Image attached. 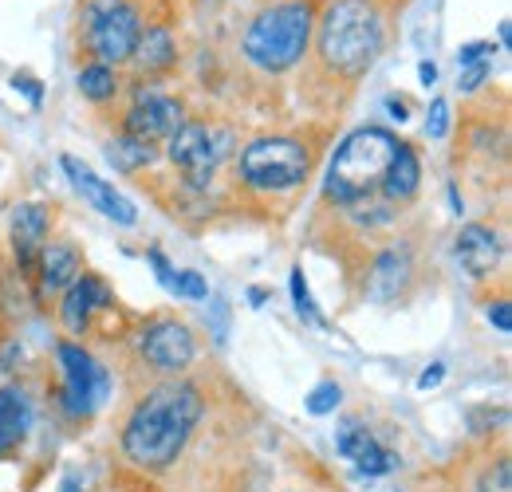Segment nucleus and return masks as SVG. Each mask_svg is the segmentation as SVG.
<instances>
[{"instance_id":"nucleus-1","label":"nucleus","mask_w":512,"mask_h":492,"mask_svg":"<svg viewBox=\"0 0 512 492\" xmlns=\"http://www.w3.org/2000/svg\"><path fill=\"white\" fill-rule=\"evenodd\" d=\"M205 414L201 390L193 382H162L130 410L123 426V453L146 473H166L186 453L193 430Z\"/></svg>"},{"instance_id":"nucleus-2","label":"nucleus","mask_w":512,"mask_h":492,"mask_svg":"<svg viewBox=\"0 0 512 492\" xmlns=\"http://www.w3.org/2000/svg\"><path fill=\"white\" fill-rule=\"evenodd\" d=\"M402 138L386 126H359L351 130L331 166H327V182H323V197L343 205V209H359V205H371L379 193H383V178L398 154Z\"/></svg>"},{"instance_id":"nucleus-3","label":"nucleus","mask_w":512,"mask_h":492,"mask_svg":"<svg viewBox=\"0 0 512 492\" xmlns=\"http://www.w3.org/2000/svg\"><path fill=\"white\" fill-rule=\"evenodd\" d=\"M386 28L375 0H331L316 20V48L327 71L359 79L383 52Z\"/></svg>"},{"instance_id":"nucleus-4","label":"nucleus","mask_w":512,"mask_h":492,"mask_svg":"<svg viewBox=\"0 0 512 492\" xmlns=\"http://www.w3.org/2000/svg\"><path fill=\"white\" fill-rule=\"evenodd\" d=\"M316 32V8L312 0H284L272 4L264 12H256L253 24L245 28V60L268 71V75H284L308 56Z\"/></svg>"},{"instance_id":"nucleus-5","label":"nucleus","mask_w":512,"mask_h":492,"mask_svg":"<svg viewBox=\"0 0 512 492\" xmlns=\"http://www.w3.org/2000/svg\"><path fill=\"white\" fill-rule=\"evenodd\" d=\"M312 170V154L304 142L296 138H284V134H272V138H256L241 150L237 158V174L249 189L260 193H284V189H296V185L308 178Z\"/></svg>"},{"instance_id":"nucleus-6","label":"nucleus","mask_w":512,"mask_h":492,"mask_svg":"<svg viewBox=\"0 0 512 492\" xmlns=\"http://www.w3.org/2000/svg\"><path fill=\"white\" fill-rule=\"evenodd\" d=\"M142 36V12L130 0H91L83 8V40L95 63L119 67L134 56V44Z\"/></svg>"},{"instance_id":"nucleus-7","label":"nucleus","mask_w":512,"mask_h":492,"mask_svg":"<svg viewBox=\"0 0 512 492\" xmlns=\"http://www.w3.org/2000/svg\"><path fill=\"white\" fill-rule=\"evenodd\" d=\"M60 359V406L71 418H91L95 410H103V402L111 398V370L103 367L83 343H60L56 347Z\"/></svg>"},{"instance_id":"nucleus-8","label":"nucleus","mask_w":512,"mask_h":492,"mask_svg":"<svg viewBox=\"0 0 512 492\" xmlns=\"http://www.w3.org/2000/svg\"><path fill=\"white\" fill-rule=\"evenodd\" d=\"M166 142H170V162L182 170V178L193 189H205L213 182L217 166L229 158V146H233V138L225 130H217L209 123H190V119L178 126Z\"/></svg>"},{"instance_id":"nucleus-9","label":"nucleus","mask_w":512,"mask_h":492,"mask_svg":"<svg viewBox=\"0 0 512 492\" xmlns=\"http://www.w3.org/2000/svg\"><path fill=\"white\" fill-rule=\"evenodd\" d=\"M138 355L146 367H154L158 374H182L197 355L193 331L178 319H154L142 335H138Z\"/></svg>"},{"instance_id":"nucleus-10","label":"nucleus","mask_w":512,"mask_h":492,"mask_svg":"<svg viewBox=\"0 0 512 492\" xmlns=\"http://www.w3.org/2000/svg\"><path fill=\"white\" fill-rule=\"evenodd\" d=\"M182 123H186V111H182V103H178L174 95L142 91V95L134 99V107L127 111V119H123V134L146 142V146H154V142L170 138Z\"/></svg>"},{"instance_id":"nucleus-11","label":"nucleus","mask_w":512,"mask_h":492,"mask_svg":"<svg viewBox=\"0 0 512 492\" xmlns=\"http://www.w3.org/2000/svg\"><path fill=\"white\" fill-rule=\"evenodd\" d=\"M60 166H64V174L71 178V185H75V193L79 197H87L107 221H115V225H138V209H134V201H130L127 193H119L111 182H103L91 166H83L79 158H71V154H64L60 158Z\"/></svg>"},{"instance_id":"nucleus-12","label":"nucleus","mask_w":512,"mask_h":492,"mask_svg":"<svg viewBox=\"0 0 512 492\" xmlns=\"http://www.w3.org/2000/svg\"><path fill=\"white\" fill-rule=\"evenodd\" d=\"M111 304H115V292L107 288V280L95 276V272H79V280L67 288L64 300H60V323L71 335H83L91 327V319L99 311H107Z\"/></svg>"},{"instance_id":"nucleus-13","label":"nucleus","mask_w":512,"mask_h":492,"mask_svg":"<svg viewBox=\"0 0 512 492\" xmlns=\"http://www.w3.org/2000/svg\"><path fill=\"white\" fill-rule=\"evenodd\" d=\"M335 453L347 457V461H351L359 473H367V477H386V473H394V465H398V457H394L363 422H347L343 430L335 433Z\"/></svg>"},{"instance_id":"nucleus-14","label":"nucleus","mask_w":512,"mask_h":492,"mask_svg":"<svg viewBox=\"0 0 512 492\" xmlns=\"http://www.w3.org/2000/svg\"><path fill=\"white\" fill-rule=\"evenodd\" d=\"M48 229H52V213L40 201H24L12 213V252L20 272H32L40 260V248L48 245Z\"/></svg>"},{"instance_id":"nucleus-15","label":"nucleus","mask_w":512,"mask_h":492,"mask_svg":"<svg viewBox=\"0 0 512 492\" xmlns=\"http://www.w3.org/2000/svg\"><path fill=\"white\" fill-rule=\"evenodd\" d=\"M453 256L473 280H489L497 272L501 256H505V245L489 225H465L453 241Z\"/></svg>"},{"instance_id":"nucleus-16","label":"nucleus","mask_w":512,"mask_h":492,"mask_svg":"<svg viewBox=\"0 0 512 492\" xmlns=\"http://www.w3.org/2000/svg\"><path fill=\"white\" fill-rule=\"evenodd\" d=\"M36 272H40V288L48 296H64L67 288L79 280V272H83V256L71 241H52V245L40 248Z\"/></svg>"},{"instance_id":"nucleus-17","label":"nucleus","mask_w":512,"mask_h":492,"mask_svg":"<svg viewBox=\"0 0 512 492\" xmlns=\"http://www.w3.org/2000/svg\"><path fill=\"white\" fill-rule=\"evenodd\" d=\"M410 276H414V264H410V252L402 245H390L383 248L379 256H375V268H371V284H367V292H371V300H398V292L410 284Z\"/></svg>"},{"instance_id":"nucleus-18","label":"nucleus","mask_w":512,"mask_h":492,"mask_svg":"<svg viewBox=\"0 0 512 492\" xmlns=\"http://www.w3.org/2000/svg\"><path fill=\"white\" fill-rule=\"evenodd\" d=\"M130 60H134V67H138L142 75H166V71L178 63V40H174V32L162 28V24L142 28V36H138Z\"/></svg>"},{"instance_id":"nucleus-19","label":"nucleus","mask_w":512,"mask_h":492,"mask_svg":"<svg viewBox=\"0 0 512 492\" xmlns=\"http://www.w3.org/2000/svg\"><path fill=\"white\" fill-rule=\"evenodd\" d=\"M32 430V402L20 386H0V453L20 445Z\"/></svg>"},{"instance_id":"nucleus-20","label":"nucleus","mask_w":512,"mask_h":492,"mask_svg":"<svg viewBox=\"0 0 512 492\" xmlns=\"http://www.w3.org/2000/svg\"><path fill=\"white\" fill-rule=\"evenodd\" d=\"M418 185H422V162H418L414 146L402 142L398 154H394V162H390V170H386L383 193H379V197L390 201V205H402V201H410V197L418 193Z\"/></svg>"},{"instance_id":"nucleus-21","label":"nucleus","mask_w":512,"mask_h":492,"mask_svg":"<svg viewBox=\"0 0 512 492\" xmlns=\"http://www.w3.org/2000/svg\"><path fill=\"white\" fill-rule=\"evenodd\" d=\"M75 83H79V95L91 99V103H107V99L119 95V71L107 67V63H87Z\"/></svg>"},{"instance_id":"nucleus-22","label":"nucleus","mask_w":512,"mask_h":492,"mask_svg":"<svg viewBox=\"0 0 512 492\" xmlns=\"http://www.w3.org/2000/svg\"><path fill=\"white\" fill-rule=\"evenodd\" d=\"M107 158H111L115 170L134 174V170H142V166L154 162V146H146V142H138V138H130V134H119L115 142H107Z\"/></svg>"},{"instance_id":"nucleus-23","label":"nucleus","mask_w":512,"mask_h":492,"mask_svg":"<svg viewBox=\"0 0 512 492\" xmlns=\"http://www.w3.org/2000/svg\"><path fill=\"white\" fill-rule=\"evenodd\" d=\"M343 402V390H339V382H320V386H312V394L304 398V406H308V414L312 418H323V414H335V406Z\"/></svg>"},{"instance_id":"nucleus-24","label":"nucleus","mask_w":512,"mask_h":492,"mask_svg":"<svg viewBox=\"0 0 512 492\" xmlns=\"http://www.w3.org/2000/svg\"><path fill=\"white\" fill-rule=\"evenodd\" d=\"M292 300H296V311L308 319V323H323V315H320V308H316V300H312V292H308V280H304V268L296 264L292 268Z\"/></svg>"},{"instance_id":"nucleus-25","label":"nucleus","mask_w":512,"mask_h":492,"mask_svg":"<svg viewBox=\"0 0 512 492\" xmlns=\"http://www.w3.org/2000/svg\"><path fill=\"white\" fill-rule=\"evenodd\" d=\"M174 296H182V300H205V296H209V284H205L201 272L182 268V272L174 276Z\"/></svg>"},{"instance_id":"nucleus-26","label":"nucleus","mask_w":512,"mask_h":492,"mask_svg":"<svg viewBox=\"0 0 512 492\" xmlns=\"http://www.w3.org/2000/svg\"><path fill=\"white\" fill-rule=\"evenodd\" d=\"M477 492H512V465L509 461H497L493 469L481 473L477 481Z\"/></svg>"},{"instance_id":"nucleus-27","label":"nucleus","mask_w":512,"mask_h":492,"mask_svg":"<svg viewBox=\"0 0 512 492\" xmlns=\"http://www.w3.org/2000/svg\"><path fill=\"white\" fill-rule=\"evenodd\" d=\"M497 56V48H493V40H473V44H465L461 52H457V67H473V63H489Z\"/></svg>"},{"instance_id":"nucleus-28","label":"nucleus","mask_w":512,"mask_h":492,"mask_svg":"<svg viewBox=\"0 0 512 492\" xmlns=\"http://www.w3.org/2000/svg\"><path fill=\"white\" fill-rule=\"evenodd\" d=\"M426 134H430V138H446V134H449V103H446V99H434V103H430V115H426Z\"/></svg>"},{"instance_id":"nucleus-29","label":"nucleus","mask_w":512,"mask_h":492,"mask_svg":"<svg viewBox=\"0 0 512 492\" xmlns=\"http://www.w3.org/2000/svg\"><path fill=\"white\" fill-rule=\"evenodd\" d=\"M493 75V60L489 63H473V67H461V79H457V87L461 91H477L485 79Z\"/></svg>"},{"instance_id":"nucleus-30","label":"nucleus","mask_w":512,"mask_h":492,"mask_svg":"<svg viewBox=\"0 0 512 492\" xmlns=\"http://www.w3.org/2000/svg\"><path fill=\"white\" fill-rule=\"evenodd\" d=\"M146 260H150V268L158 272V284H162L166 292H174V276H178V268H174L158 248H150V256H146Z\"/></svg>"},{"instance_id":"nucleus-31","label":"nucleus","mask_w":512,"mask_h":492,"mask_svg":"<svg viewBox=\"0 0 512 492\" xmlns=\"http://www.w3.org/2000/svg\"><path fill=\"white\" fill-rule=\"evenodd\" d=\"M489 323L497 327V331H512V311H509V300H497V304H489Z\"/></svg>"},{"instance_id":"nucleus-32","label":"nucleus","mask_w":512,"mask_h":492,"mask_svg":"<svg viewBox=\"0 0 512 492\" xmlns=\"http://www.w3.org/2000/svg\"><path fill=\"white\" fill-rule=\"evenodd\" d=\"M442 378H446V363H430L418 378V390H434V386H442Z\"/></svg>"},{"instance_id":"nucleus-33","label":"nucleus","mask_w":512,"mask_h":492,"mask_svg":"<svg viewBox=\"0 0 512 492\" xmlns=\"http://www.w3.org/2000/svg\"><path fill=\"white\" fill-rule=\"evenodd\" d=\"M418 79H422L426 87H434V83H438V67H434L430 60H422L418 63Z\"/></svg>"},{"instance_id":"nucleus-34","label":"nucleus","mask_w":512,"mask_h":492,"mask_svg":"<svg viewBox=\"0 0 512 492\" xmlns=\"http://www.w3.org/2000/svg\"><path fill=\"white\" fill-rule=\"evenodd\" d=\"M386 111H390V115H394L398 123L406 119V103H402V99H386Z\"/></svg>"},{"instance_id":"nucleus-35","label":"nucleus","mask_w":512,"mask_h":492,"mask_svg":"<svg viewBox=\"0 0 512 492\" xmlns=\"http://www.w3.org/2000/svg\"><path fill=\"white\" fill-rule=\"evenodd\" d=\"M449 205H453V209H457V217H461V209H465V205H461V197H457V185H449Z\"/></svg>"},{"instance_id":"nucleus-36","label":"nucleus","mask_w":512,"mask_h":492,"mask_svg":"<svg viewBox=\"0 0 512 492\" xmlns=\"http://www.w3.org/2000/svg\"><path fill=\"white\" fill-rule=\"evenodd\" d=\"M60 492H79V481H75V477H67L64 485H60Z\"/></svg>"}]
</instances>
